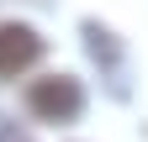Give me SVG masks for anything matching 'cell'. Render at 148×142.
Listing matches in <instances>:
<instances>
[{"label": "cell", "instance_id": "6da1fadb", "mask_svg": "<svg viewBox=\"0 0 148 142\" xmlns=\"http://www.w3.org/2000/svg\"><path fill=\"white\" fill-rule=\"evenodd\" d=\"M27 111H32L37 121L64 126V121H74V116L85 111V90H79V79H69V74L32 79V90H27Z\"/></svg>", "mask_w": 148, "mask_h": 142}, {"label": "cell", "instance_id": "7a4b0ae2", "mask_svg": "<svg viewBox=\"0 0 148 142\" xmlns=\"http://www.w3.org/2000/svg\"><path fill=\"white\" fill-rule=\"evenodd\" d=\"M42 58V37L27 21H0V79H21Z\"/></svg>", "mask_w": 148, "mask_h": 142}, {"label": "cell", "instance_id": "3957f363", "mask_svg": "<svg viewBox=\"0 0 148 142\" xmlns=\"http://www.w3.org/2000/svg\"><path fill=\"white\" fill-rule=\"evenodd\" d=\"M0 142H32V132H21L11 116H0Z\"/></svg>", "mask_w": 148, "mask_h": 142}]
</instances>
